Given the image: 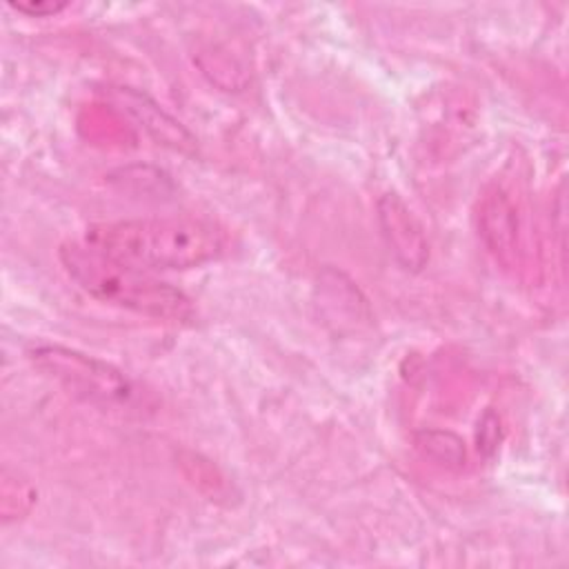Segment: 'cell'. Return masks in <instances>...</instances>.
<instances>
[{
    "label": "cell",
    "mask_w": 569,
    "mask_h": 569,
    "mask_svg": "<svg viewBox=\"0 0 569 569\" xmlns=\"http://www.w3.org/2000/svg\"><path fill=\"white\" fill-rule=\"evenodd\" d=\"M376 211L380 233L393 260L405 271H420L429 260V242L413 211L396 191L382 193L378 198Z\"/></svg>",
    "instance_id": "cell-4"
},
{
    "label": "cell",
    "mask_w": 569,
    "mask_h": 569,
    "mask_svg": "<svg viewBox=\"0 0 569 569\" xmlns=\"http://www.w3.org/2000/svg\"><path fill=\"white\" fill-rule=\"evenodd\" d=\"M58 256L69 278L104 305L171 322L187 320L193 313L191 300L180 289L102 253L89 242H67Z\"/></svg>",
    "instance_id": "cell-2"
},
{
    "label": "cell",
    "mask_w": 569,
    "mask_h": 569,
    "mask_svg": "<svg viewBox=\"0 0 569 569\" xmlns=\"http://www.w3.org/2000/svg\"><path fill=\"white\" fill-rule=\"evenodd\" d=\"M416 445L425 456H429L433 462L447 469L465 467V460H467L465 445L458 436L449 431H422L418 433Z\"/></svg>",
    "instance_id": "cell-7"
},
{
    "label": "cell",
    "mask_w": 569,
    "mask_h": 569,
    "mask_svg": "<svg viewBox=\"0 0 569 569\" xmlns=\"http://www.w3.org/2000/svg\"><path fill=\"white\" fill-rule=\"evenodd\" d=\"M478 229L496 262L502 267H513L518 253V211L505 189L491 187L485 193L480 202Z\"/></svg>",
    "instance_id": "cell-5"
},
{
    "label": "cell",
    "mask_w": 569,
    "mask_h": 569,
    "mask_svg": "<svg viewBox=\"0 0 569 569\" xmlns=\"http://www.w3.org/2000/svg\"><path fill=\"white\" fill-rule=\"evenodd\" d=\"M102 253L131 267L193 269L218 260L224 251V231L202 218L160 216L102 222L87 229V240Z\"/></svg>",
    "instance_id": "cell-1"
},
{
    "label": "cell",
    "mask_w": 569,
    "mask_h": 569,
    "mask_svg": "<svg viewBox=\"0 0 569 569\" xmlns=\"http://www.w3.org/2000/svg\"><path fill=\"white\" fill-rule=\"evenodd\" d=\"M33 365L69 396L116 416H140L147 396L118 367L62 345H38L29 351Z\"/></svg>",
    "instance_id": "cell-3"
},
{
    "label": "cell",
    "mask_w": 569,
    "mask_h": 569,
    "mask_svg": "<svg viewBox=\"0 0 569 569\" xmlns=\"http://www.w3.org/2000/svg\"><path fill=\"white\" fill-rule=\"evenodd\" d=\"M11 9L24 13V16H31V18H47V16H56L58 11H62L67 7V2H47V0H40V2H9Z\"/></svg>",
    "instance_id": "cell-8"
},
{
    "label": "cell",
    "mask_w": 569,
    "mask_h": 569,
    "mask_svg": "<svg viewBox=\"0 0 569 569\" xmlns=\"http://www.w3.org/2000/svg\"><path fill=\"white\" fill-rule=\"evenodd\" d=\"M116 96L120 104L140 122V127H144V131L153 136L160 144H167L178 151H191L196 147L191 133L147 96L131 89H118Z\"/></svg>",
    "instance_id": "cell-6"
}]
</instances>
